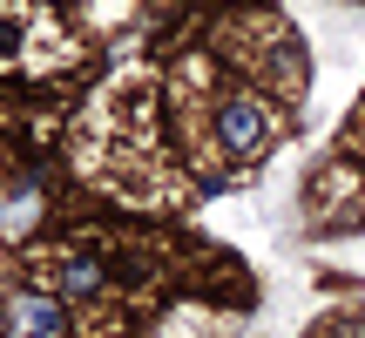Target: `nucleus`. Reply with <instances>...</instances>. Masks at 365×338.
Masks as SVG:
<instances>
[{
	"instance_id": "1",
	"label": "nucleus",
	"mask_w": 365,
	"mask_h": 338,
	"mask_svg": "<svg viewBox=\"0 0 365 338\" xmlns=\"http://www.w3.org/2000/svg\"><path fill=\"white\" fill-rule=\"evenodd\" d=\"M264 135H271L264 108H250V102H230V108H223V149H230V156H257Z\"/></svg>"
},
{
	"instance_id": "3",
	"label": "nucleus",
	"mask_w": 365,
	"mask_h": 338,
	"mask_svg": "<svg viewBox=\"0 0 365 338\" xmlns=\"http://www.w3.org/2000/svg\"><path fill=\"white\" fill-rule=\"evenodd\" d=\"M61 318H54V304H27V332H54Z\"/></svg>"
},
{
	"instance_id": "2",
	"label": "nucleus",
	"mask_w": 365,
	"mask_h": 338,
	"mask_svg": "<svg viewBox=\"0 0 365 338\" xmlns=\"http://www.w3.org/2000/svg\"><path fill=\"white\" fill-rule=\"evenodd\" d=\"M95 285H102V271H95L88 257H81V264H68V271H61V291H95Z\"/></svg>"
}]
</instances>
